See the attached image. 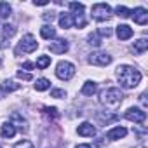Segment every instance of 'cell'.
I'll list each match as a JSON object with an SVG mask.
<instances>
[{
	"mask_svg": "<svg viewBox=\"0 0 148 148\" xmlns=\"http://www.w3.org/2000/svg\"><path fill=\"white\" fill-rule=\"evenodd\" d=\"M115 73H117V79H119V82H120V86L124 89H134L141 82V73L134 66L120 64Z\"/></svg>",
	"mask_w": 148,
	"mask_h": 148,
	"instance_id": "6da1fadb",
	"label": "cell"
},
{
	"mask_svg": "<svg viewBox=\"0 0 148 148\" xmlns=\"http://www.w3.org/2000/svg\"><path fill=\"white\" fill-rule=\"evenodd\" d=\"M122 99H124V94L117 87H108V89H105V91L99 92V103L105 108H108V110L119 108L120 103H122Z\"/></svg>",
	"mask_w": 148,
	"mask_h": 148,
	"instance_id": "7a4b0ae2",
	"label": "cell"
},
{
	"mask_svg": "<svg viewBox=\"0 0 148 148\" xmlns=\"http://www.w3.org/2000/svg\"><path fill=\"white\" fill-rule=\"evenodd\" d=\"M75 75V66H73L70 61H59L56 66V77L61 80H70Z\"/></svg>",
	"mask_w": 148,
	"mask_h": 148,
	"instance_id": "3957f363",
	"label": "cell"
},
{
	"mask_svg": "<svg viewBox=\"0 0 148 148\" xmlns=\"http://www.w3.org/2000/svg\"><path fill=\"white\" fill-rule=\"evenodd\" d=\"M91 12H92V18L96 21H106L112 18V7L108 4H94Z\"/></svg>",
	"mask_w": 148,
	"mask_h": 148,
	"instance_id": "277c9868",
	"label": "cell"
},
{
	"mask_svg": "<svg viewBox=\"0 0 148 148\" xmlns=\"http://www.w3.org/2000/svg\"><path fill=\"white\" fill-rule=\"evenodd\" d=\"M37 47H38V42H37V38L32 35V33H28V35H25L23 38H21V42H19V45H18V52H33V51H37Z\"/></svg>",
	"mask_w": 148,
	"mask_h": 148,
	"instance_id": "5b68a950",
	"label": "cell"
},
{
	"mask_svg": "<svg viewBox=\"0 0 148 148\" xmlns=\"http://www.w3.org/2000/svg\"><path fill=\"white\" fill-rule=\"evenodd\" d=\"M87 61L94 66H106L112 63V56L106 52H92V54H89Z\"/></svg>",
	"mask_w": 148,
	"mask_h": 148,
	"instance_id": "8992f818",
	"label": "cell"
},
{
	"mask_svg": "<svg viewBox=\"0 0 148 148\" xmlns=\"http://www.w3.org/2000/svg\"><path fill=\"white\" fill-rule=\"evenodd\" d=\"M127 120H131V122H136V124H143L145 120H146V112H143L141 108H136V106H132V108H129L127 112H125V115H124Z\"/></svg>",
	"mask_w": 148,
	"mask_h": 148,
	"instance_id": "52a82bcc",
	"label": "cell"
},
{
	"mask_svg": "<svg viewBox=\"0 0 148 148\" xmlns=\"http://www.w3.org/2000/svg\"><path fill=\"white\" fill-rule=\"evenodd\" d=\"M14 127H16V131H21V132H26L28 131V122H26V119L21 115V113H18V112H14L12 115H11V120H9Z\"/></svg>",
	"mask_w": 148,
	"mask_h": 148,
	"instance_id": "ba28073f",
	"label": "cell"
},
{
	"mask_svg": "<svg viewBox=\"0 0 148 148\" xmlns=\"http://www.w3.org/2000/svg\"><path fill=\"white\" fill-rule=\"evenodd\" d=\"M49 51L52 54H64L68 51V42L64 38H56L49 44Z\"/></svg>",
	"mask_w": 148,
	"mask_h": 148,
	"instance_id": "9c48e42d",
	"label": "cell"
},
{
	"mask_svg": "<svg viewBox=\"0 0 148 148\" xmlns=\"http://www.w3.org/2000/svg\"><path fill=\"white\" fill-rule=\"evenodd\" d=\"M131 16L134 19V23L138 25H146L148 23V11L143 7H136L134 11H131Z\"/></svg>",
	"mask_w": 148,
	"mask_h": 148,
	"instance_id": "30bf717a",
	"label": "cell"
},
{
	"mask_svg": "<svg viewBox=\"0 0 148 148\" xmlns=\"http://www.w3.org/2000/svg\"><path fill=\"white\" fill-rule=\"evenodd\" d=\"M77 132H79L80 136H84V138H92V136H96V127H94L91 122H82V124L79 125Z\"/></svg>",
	"mask_w": 148,
	"mask_h": 148,
	"instance_id": "8fae6325",
	"label": "cell"
},
{
	"mask_svg": "<svg viewBox=\"0 0 148 148\" xmlns=\"http://www.w3.org/2000/svg\"><path fill=\"white\" fill-rule=\"evenodd\" d=\"M125 134H127V129H125V127H122V125H119V127L110 129V131L106 132V138H108L110 141H117V139L124 138Z\"/></svg>",
	"mask_w": 148,
	"mask_h": 148,
	"instance_id": "7c38bea8",
	"label": "cell"
},
{
	"mask_svg": "<svg viewBox=\"0 0 148 148\" xmlns=\"http://www.w3.org/2000/svg\"><path fill=\"white\" fill-rule=\"evenodd\" d=\"M0 134H2V138H5V139H11L16 134V127L11 122H4L2 127H0Z\"/></svg>",
	"mask_w": 148,
	"mask_h": 148,
	"instance_id": "4fadbf2b",
	"label": "cell"
},
{
	"mask_svg": "<svg viewBox=\"0 0 148 148\" xmlns=\"http://www.w3.org/2000/svg\"><path fill=\"white\" fill-rule=\"evenodd\" d=\"M117 37L120 40H129L132 37V28L127 26V25H119L117 26Z\"/></svg>",
	"mask_w": 148,
	"mask_h": 148,
	"instance_id": "5bb4252c",
	"label": "cell"
},
{
	"mask_svg": "<svg viewBox=\"0 0 148 148\" xmlns=\"http://www.w3.org/2000/svg\"><path fill=\"white\" fill-rule=\"evenodd\" d=\"M96 91H98V84L92 82V80H87V82L82 86V94H84V96H92Z\"/></svg>",
	"mask_w": 148,
	"mask_h": 148,
	"instance_id": "9a60e30c",
	"label": "cell"
},
{
	"mask_svg": "<svg viewBox=\"0 0 148 148\" xmlns=\"http://www.w3.org/2000/svg\"><path fill=\"white\" fill-rule=\"evenodd\" d=\"M40 35H42V38L51 40V38L56 37V30L52 28V25H44V26L40 28Z\"/></svg>",
	"mask_w": 148,
	"mask_h": 148,
	"instance_id": "2e32d148",
	"label": "cell"
},
{
	"mask_svg": "<svg viewBox=\"0 0 148 148\" xmlns=\"http://www.w3.org/2000/svg\"><path fill=\"white\" fill-rule=\"evenodd\" d=\"M19 87H21V86L16 84L14 80H4V82H2V92H5V94L14 92V91H18Z\"/></svg>",
	"mask_w": 148,
	"mask_h": 148,
	"instance_id": "e0dca14e",
	"label": "cell"
},
{
	"mask_svg": "<svg viewBox=\"0 0 148 148\" xmlns=\"http://www.w3.org/2000/svg\"><path fill=\"white\" fill-rule=\"evenodd\" d=\"M59 26L64 28V30H66V28H71V26H73V16L63 12V14L59 16Z\"/></svg>",
	"mask_w": 148,
	"mask_h": 148,
	"instance_id": "ac0fdd59",
	"label": "cell"
},
{
	"mask_svg": "<svg viewBox=\"0 0 148 148\" xmlns=\"http://www.w3.org/2000/svg\"><path fill=\"white\" fill-rule=\"evenodd\" d=\"M146 49H148V40H146V38H139V40L134 42V52L143 54Z\"/></svg>",
	"mask_w": 148,
	"mask_h": 148,
	"instance_id": "d6986e66",
	"label": "cell"
},
{
	"mask_svg": "<svg viewBox=\"0 0 148 148\" xmlns=\"http://www.w3.org/2000/svg\"><path fill=\"white\" fill-rule=\"evenodd\" d=\"M11 12H12V9H11V5L7 2H0V18L7 19L11 16Z\"/></svg>",
	"mask_w": 148,
	"mask_h": 148,
	"instance_id": "ffe728a7",
	"label": "cell"
},
{
	"mask_svg": "<svg viewBox=\"0 0 148 148\" xmlns=\"http://www.w3.org/2000/svg\"><path fill=\"white\" fill-rule=\"evenodd\" d=\"M68 7H70V11L73 12V16L75 14H84V4H80V2H70L68 4Z\"/></svg>",
	"mask_w": 148,
	"mask_h": 148,
	"instance_id": "44dd1931",
	"label": "cell"
},
{
	"mask_svg": "<svg viewBox=\"0 0 148 148\" xmlns=\"http://www.w3.org/2000/svg\"><path fill=\"white\" fill-rule=\"evenodd\" d=\"M49 64H51V56H38V59H37V68L45 70Z\"/></svg>",
	"mask_w": 148,
	"mask_h": 148,
	"instance_id": "7402d4cb",
	"label": "cell"
},
{
	"mask_svg": "<svg viewBox=\"0 0 148 148\" xmlns=\"http://www.w3.org/2000/svg\"><path fill=\"white\" fill-rule=\"evenodd\" d=\"M49 87H51V82L47 79H37V82H35V89L37 91H47Z\"/></svg>",
	"mask_w": 148,
	"mask_h": 148,
	"instance_id": "603a6c76",
	"label": "cell"
},
{
	"mask_svg": "<svg viewBox=\"0 0 148 148\" xmlns=\"http://www.w3.org/2000/svg\"><path fill=\"white\" fill-rule=\"evenodd\" d=\"M71 16H73V14H71ZM73 25H75L77 28H84V26L87 25L84 14H75V16H73Z\"/></svg>",
	"mask_w": 148,
	"mask_h": 148,
	"instance_id": "cb8c5ba5",
	"label": "cell"
},
{
	"mask_svg": "<svg viewBox=\"0 0 148 148\" xmlns=\"http://www.w3.org/2000/svg\"><path fill=\"white\" fill-rule=\"evenodd\" d=\"M2 30H4V35H2L4 38H11V37L16 33V26H14V25H4Z\"/></svg>",
	"mask_w": 148,
	"mask_h": 148,
	"instance_id": "d4e9b609",
	"label": "cell"
},
{
	"mask_svg": "<svg viewBox=\"0 0 148 148\" xmlns=\"http://www.w3.org/2000/svg\"><path fill=\"white\" fill-rule=\"evenodd\" d=\"M115 14L120 16V18H129V16H131V11H129L127 7H124V5H117V7H115Z\"/></svg>",
	"mask_w": 148,
	"mask_h": 148,
	"instance_id": "484cf974",
	"label": "cell"
},
{
	"mask_svg": "<svg viewBox=\"0 0 148 148\" xmlns=\"http://www.w3.org/2000/svg\"><path fill=\"white\" fill-rule=\"evenodd\" d=\"M87 42H89L91 45H94V47H99V45H101V37H99L98 33H91V35L87 37Z\"/></svg>",
	"mask_w": 148,
	"mask_h": 148,
	"instance_id": "4316f807",
	"label": "cell"
},
{
	"mask_svg": "<svg viewBox=\"0 0 148 148\" xmlns=\"http://www.w3.org/2000/svg\"><path fill=\"white\" fill-rule=\"evenodd\" d=\"M44 113H45L47 117H51V119H58V115H59V113H58V108H54V106H52V108L45 106V108H44Z\"/></svg>",
	"mask_w": 148,
	"mask_h": 148,
	"instance_id": "83f0119b",
	"label": "cell"
},
{
	"mask_svg": "<svg viewBox=\"0 0 148 148\" xmlns=\"http://www.w3.org/2000/svg\"><path fill=\"white\" fill-rule=\"evenodd\" d=\"M51 96L61 99V98H66V91H63V89H52L51 91Z\"/></svg>",
	"mask_w": 148,
	"mask_h": 148,
	"instance_id": "f1b7e54d",
	"label": "cell"
},
{
	"mask_svg": "<svg viewBox=\"0 0 148 148\" xmlns=\"http://www.w3.org/2000/svg\"><path fill=\"white\" fill-rule=\"evenodd\" d=\"M14 148H35V146H33V143H32V141H28V139H23V141L16 143V145H14Z\"/></svg>",
	"mask_w": 148,
	"mask_h": 148,
	"instance_id": "f546056e",
	"label": "cell"
},
{
	"mask_svg": "<svg viewBox=\"0 0 148 148\" xmlns=\"http://www.w3.org/2000/svg\"><path fill=\"white\" fill-rule=\"evenodd\" d=\"M98 35H99V37H110V35H112V28H108V26H106V28H99V30H98Z\"/></svg>",
	"mask_w": 148,
	"mask_h": 148,
	"instance_id": "4dcf8cb0",
	"label": "cell"
},
{
	"mask_svg": "<svg viewBox=\"0 0 148 148\" xmlns=\"http://www.w3.org/2000/svg\"><path fill=\"white\" fill-rule=\"evenodd\" d=\"M18 79H23V80H32V75L30 73H26V71H18Z\"/></svg>",
	"mask_w": 148,
	"mask_h": 148,
	"instance_id": "1f68e13d",
	"label": "cell"
},
{
	"mask_svg": "<svg viewBox=\"0 0 148 148\" xmlns=\"http://www.w3.org/2000/svg\"><path fill=\"white\" fill-rule=\"evenodd\" d=\"M42 18H44L45 21H52V19L56 18V14H54V12H45V14H44Z\"/></svg>",
	"mask_w": 148,
	"mask_h": 148,
	"instance_id": "d6a6232c",
	"label": "cell"
},
{
	"mask_svg": "<svg viewBox=\"0 0 148 148\" xmlns=\"http://www.w3.org/2000/svg\"><path fill=\"white\" fill-rule=\"evenodd\" d=\"M5 47H7V38L0 37V49H5Z\"/></svg>",
	"mask_w": 148,
	"mask_h": 148,
	"instance_id": "836d02e7",
	"label": "cell"
},
{
	"mask_svg": "<svg viewBox=\"0 0 148 148\" xmlns=\"http://www.w3.org/2000/svg\"><path fill=\"white\" fill-rule=\"evenodd\" d=\"M33 66H35V64H33V63H30V61H26V63H23V68H25V70H32Z\"/></svg>",
	"mask_w": 148,
	"mask_h": 148,
	"instance_id": "e575fe53",
	"label": "cell"
},
{
	"mask_svg": "<svg viewBox=\"0 0 148 148\" xmlns=\"http://www.w3.org/2000/svg\"><path fill=\"white\" fill-rule=\"evenodd\" d=\"M139 101H141V105H143V106L146 108V94H145V92H143V94L139 96Z\"/></svg>",
	"mask_w": 148,
	"mask_h": 148,
	"instance_id": "d590c367",
	"label": "cell"
},
{
	"mask_svg": "<svg viewBox=\"0 0 148 148\" xmlns=\"http://www.w3.org/2000/svg\"><path fill=\"white\" fill-rule=\"evenodd\" d=\"M33 5H47V0H38V2H33Z\"/></svg>",
	"mask_w": 148,
	"mask_h": 148,
	"instance_id": "8d00e7d4",
	"label": "cell"
},
{
	"mask_svg": "<svg viewBox=\"0 0 148 148\" xmlns=\"http://www.w3.org/2000/svg\"><path fill=\"white\" fill-rule=\"evenodd\" d=\"M75 148H92V146L91 145H77Z\"/></svg>",
	"mask_w": 148,
	"mask_h": 148,
	"instance_id": "74e56055",
	"label": "cell"
},
{
	"mask_svg": "<svg viewBox=\"0 0 148 148\" xmlns=\"http://www.w3.org/2000/svg\"><path fill=\"white\" fill-rule=\"evenodd\" d=\"M136 148H145V145H141V146H136Z\"/></svg>",
	"mask_w": 148,
	"mask_h": 148,
	"instance_id": "f35d334b",
	"label": "cell"
},
{
	"mask_svg": "<svg viewBox=\"0 0 148 148\" xmlns=\"http://www.w3.org/2000/svg\"><path fill=\"white\" fill-rule=\"evenodd\" d=\"M0 148H2V146H0Z\"/></svg>",
	"mask_w": 148,
	"mask_h": 148,
	"instance_id": "ab89813d",
	"label": "cell"
}]
</instances>
